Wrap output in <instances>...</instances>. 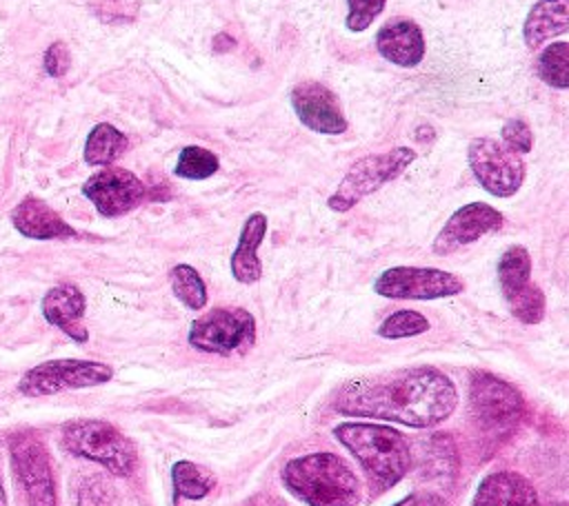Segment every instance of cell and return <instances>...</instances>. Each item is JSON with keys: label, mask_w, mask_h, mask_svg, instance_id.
I'll list each match as a JSON object with an SVG mask.
<instances>
[{"label": "cell", "mask_w": 569, "mask_h": 506, "mask_svg": "<svg viewBox=\"0 0 569 506\" xmlns=\"http://www.w3.org/2000/svg\"><path fill=\"white\" fill-rule=\"evenodd\" d=\"M458 406V391L436 366H409L349 380L336 395L333 408L347 417H373L431 428Z\"/></svg>", "instance_id": "obj_1"}, {"label": "cell", "mask_w": 569, "mask_h": 506, "mask_svg": "<svg viewBox=\"0 0 569 506\" xmlns=\"http://www.w3.org/2000/svg\"><path fill=\"white\" fill-rule=\"evenodd\" d=\"M333 437L358 459L373 495L396 486L413 466L409 439L391 426L342 422L333 428Z\"/></svg>", "instance_id": "obj_2"}, {"label": "cell", "mask_w": 569, "mask_h": 506, "mask_svg": "<svg viewBox=\"0 0 569 506\" xmlns=\"http://www.w3.org/2000/svg\"><path fill=\"white\" fill-rule=\"evenodd\" d=\"M282 484L307 506H356L360 479L336 453L318 451L289 459L282 466Z\"/></svg>", "instance_id": "obj_3"}, {"label": "cell", "mask_w": 569, "mask_h": 506, "mask_svg": "<svg viewBox=\"0 0 569 506\" xmlns=\"http://www.w3.org/2000/svg\"><path fill=\"white\" fill-rule=\"evenodd\" d=\"M60 444L67 453L100 464L116 477H129L138 466V451L104 419H71L62 426Z\"/></svg>", "instance_id": "obj_4"}, {"label": "cell", "mask_w": 569, "mask_h": 506, "mask_svg": "<svg viewBox=\"0 0 569 506\" xmlns=\"http://www.w3.org/2000/svg\"><path fill=\"white\" fill-rule=\"evenodd\" d=\"M413 160H416V151L409 146H396L382 153L362 155L349 166V171L345 173L336 191L329 195L327 206L338 213L353 209L360 200H365L387 182L402 175Z\"/></svg>", "instance_id": "obj_5"}, {"label": "cell", "mask_w": 569, "mask_h": 506, "mask_svg": "<svg viewBox=\"0 0 569 506\" xmlns=\"http://www.w3.org/2000/svg\"><path fill=\"white\" fill-rule=\"evenodd\" d=\"M469 411L478 428L489 435H507L522 419L525 399L509 382L487 371H476L469 380Z\"/></svg>", "instance_id": "obj_6"}, {"label": "cell", "mask_w": 569, "mask_h": 506, "mask_svg": "<svg viewBox=\"0 0 569 506\" xmlns=\"http://www.w3.org/2000/svg\"><path fill=\"white\" fill-rule=\"evenodd\" d=\"M256 340V320L249 311L240 306H220L200 317L189 326L187 342L202 351L216 355H231Z\"/></svg>", "instance_id": "obj_7"}, {"label": "cell", "mask_w": 569, "mask_h": 506, "mask_svg": "<svg viewBox=\"0 0 569 506\" xmlns=\"http://www.w3.org/2000/svg\"><path fill=\"white\" fill-rule=\"evenodd\" d=\"M498 282L502 297L516 320L538 324L545 317V293L531 282V255L522 244H511L498 257Z\"/></svg>", "instance_id": "obj_8"}, {"label": "cell", "mask_w": 569, "mask_h": 506, "mask_svg": "<svg viewBox=\"0 0 569 506\" xmlns=\"http://www.w3.org/2000/svg\"><path fill=\"white\" fill-rule=\"evenodd\" d=\"M9 453L27 506H58L56 479L44 442L33 431H22L11 437Z\"/></svg>", "instance_id": "obj_9"}, {"label": "cell", "mask_w": 569, "mask_h": 506, "mask_svg": "<svg viewBox=\"0 0 569 506\" xmlns=\"http://www.w3.org/2000/svg\"><path fill=\"white\" fill-rule=\"evenodd\" d=\"M467 162L478 184L496 195L511 198L525 182V162L518 153L493 138H473L467 146Z\"/></svg>", "instance_id": "obj_10"}, {"label": "cell", "mask_w": 569, "mask_h": 506, "mask_svg": "<svg viewBox=\"0 0 569 506\" xmlns=\"http://www.w3.org/2000/svg\"><path fill=\"white\" fill-rule=\"evenodd\" d=\"M373 291L391 300L427 302L462 293L465 282L458 275L433 266H391L376 277Z\"/></svg>", "instance_id": "obj_11"}, {"label": "cell", "mask_w": 569, "mask_h": 506, "mask_svg": "<svg viewBox=\"0 0 569 506\" xmlns=\"http://www.w3.org/2000/svg\"><path fill=\"white\" fill-rule=\"evenodd\" d=\"M113 377V368L93 360H51L27 371L18 384L20 393L29 397L53 395L71 388H87L104 384Z\"/></svg>", "instance_id": "obj_12"}, {"label": "cell", "mask_w": 569, "mask_h": 506, "mask_svg": "<svg viewBox=\"0 0 569 506\" xmlns=\"http://www.w3.org/2000/svg\"><path fill=\"white\" fill-rule=\"evenodd\" d=\"M82 193L93 202L100 215L118 217L133 211L147 198V186L136 173L107 166L82 184Z\"/></svg>", "instance_id": "obj_13"}, {"label": "cell", "mask_w": 569, "mask_h": 506, "mask_svg": "<svg viewBox=\"0 0 569 506\" xmlns=\"http://www.w3.org/2000/svg\"><path fill=\"white\" fill-rule=\"evenodd\" d=\"M291 107L296 118L313 133L340 135L347 131L338 95L322 82L305 80L291 89Z\"/></svg>", "instance_id": "obj_14"}, {"label": "cell", "mask_w": 569, "mask_h": 506, "mask_svg": "<svg viewBox=\"0 0 569 506\" xmlns=\"http://www.w3.org/2000/svg\"><path fill=\"white\" fill-rule=\"evenodd\" d=\"M505 217L498 209L487 202H469L456 209L445 226L438 231L431 249L436 255H449L487 233H493L502 226Z\"/></svg>", "instance_id": "obj_15"}, {"label": "cell", "mask_w": 569, "mask_h": 506, "mask_svg": "<svg viewBox=\"0 0 569 506\" xmlns=\"http://www.w3.org/2000/svg\"><path fill=\"white\" fill-rule=\"evenodd\" d=\"M376 49L387 62L411 69L422 62L427 47H425L422 29L413 20L400 18L378 29Z\"/></svg>", "instance_id": "obj_16"}, {"label": "cell", "mask_w": 569, "mask_h": 506, "mask_svg": "<svg viewBox=\"0 0 569 506\" xmlns=\"http://www.w3.org/2000/svg\"><path fill=\"white\" fill-rule=\"evenodd\" d=\"M84 308H87L84 293L76 284H69V282L49 289L42 297L44 320L80 344L89 340V333L82 326Z\"/></svg>", "instance_id": "obj_17"}, {"label": "cell", "mask_w": 569, "mask_h": 506, "mask_svg": "<svg viewBox=\"0 0 569 506\" xmlns=\"http://www.w3.org/2000/svg\"><path fill=\"white\" fill-rule=\"evenodd\" d=\"M13 226L31 240H62L73 237L76 231L42 200L27 195L13 211H11Z\"/></svg>", "instance_id": "obj_18"}, {"label": "cell", "mask_w": 569, "mask_h": 506, "mask_svg": "<svg viewBox=\"0 0 569 506\" xmlns=\"http://www.w3.org/2000/svg\"><path fill=\"white\" fill-rule=\"evenodd\" d=\"M471 506H540L536 488L513 470L489 473L473 497Z\"/></svg>", "instance_id": "obj_19"}, {"label": "cell", "mask_w": 569, "mask_h": 506, "mask_svg": "<svg viewBox=\"0 0 569 506\" xmlns=\"http://www.w3.org/2000/svg\"><path fill=\"white\" fill-rule=\"evenodd\" d=\"M267 215L256 211L251 213L242 229H240V235H238V244L231 253V260H229V266H231V275L236 282L240 284H253L260 280L262 275V264H260V257H258V246L262 244L264 235H267Z\"/></svg>", "instance_id": "obj_20"}, {"label": "cell", "mask_w": 569, "mask_h": 506, "mask_svg": "<svg viewBox=\"0 0 569 506\" xmlns=\"http://www.w3.org/2000/svg\"><path fill=\"white\" fill-rule=\"evenodd\" d=\"M569 0H538L522 24V40L529 51L540 49L547 40L567 33Z\"/></svg>", "instance_id": "obj_21"}, {"label": "cell", "mask_w": 569, "mask_h": 506, "mask_svg": "<svg viewBox=\"0 0 569 506\" xmlns=\"http://www.w3.org/2000/svg\"><path fill=\"white\" fill-rule=\"evenodd\" d=\"M420 451L418 453V468L427 477H440L445 479L447 473H456L458 466V455H456V444L449 437V433H431L427 439L418 442Z\"/></svg>", "instance_id": "obj_22"}, {"label": "cell", "mask_w": 569, "mask_h": 506, "mask_svg": "<svg viewBox=\"0 0 569 506\" xmlns=\"http://www.w3.org/2000/svg\"><path fill=\"white\" fill-rule=\"evenodd\" d=\"M127 149V135L111 122H98L84 142V162L91 166H109Z\"/></svg>", "instance_id": "obj_23"}, {"label": "cell", "mask_w": 569, "mask_h": 506, "mask_svg": "<svg viewBox=\"0 0 569 506\" xmlns=\"http://www.w3.org/2000/svg\"><path fill=\"white\" fill-rule=\"evenodd\" d=\"M171 482H173L176 495H180L184 499H202L204 495L211 493V488L216 484V479L209 470H204L202 466H198L189 459H180L173 464Z\"/></svg>", "instance_id": "obj_24"}, {"label": "cell", "mask_w": 569, "mask_h": 506, "mask_svg": "<svg viewBox=\"0 0 569 506\" xmlns=\"http://www.w3.org/2000/svg\"><path fill=\"white\" fill-rule=\"evenodd\" d=\"M536 73L540 80L553 89L569 87V44L565 40L545 47L536 62Z\"/></svg>", "instance_id": "obj_25"}, {"label": "cell", "mask_w": 569, "mask_h": 506, "mask_svg": "<svg viewBox=\"0 0 569 506\" xmlns=\"http://www.w3.org/2000/svg\"><path fill=\"white\" fill-rule=\"evenodd\" d=\"M169 282L173 295L191 311H200L207 304V286L200 273L191 264H176L169 271Z\"/></svg>", "instance_id": "obj_26"}, {"label": "cell", "mask_w": 569, "mask_h": 506, "mask_svg": "<svg viewBox=\"0 0 569 506\" xmlns=\"http://www.w3.org/2000/svg\"><path fill=\"white\" fill-rule=\"evenodd\" d=\"M220 169V160L213 151L204 146L189 144L180 151L178 162L173 166V173L182 180H207Z\"/></svg>", "instance_id": "obj_27"}, {"label": "cell", "mask_w": 569, "mask_h": 506, "mask_svg": "<svg viewBox=\"0 0 569 506\" xmlns=\"http://www.w3.org/2000/svg\"><path fill=\"white\" fill-rule=\"evenodd\" d=\"M429 331V320L411 308H400L391 315H387L376 333L385 340H402V337H413Z\"/></svg>", "instance_id": "obj_28"}, {"label": "cell", "mask_w": 569, "mask_h": 506, "mask_svg": "<svg viewBox=\"0 0 569 506\" xmlns=\"http://www.w3.org/2000/svg\"><path fill=\"white\" fill-rule=\"evenodd\" d=\"M387 0H347V29L351 33H362L373 24V20L382 13Z\"/></svg>", "instance_id": "obj_29"}, {"label": "cell", "mask_w": 569, "mask_h": 506, "mask_svg": "<svg viewBox=\"0 0 569 506\" xmlns=\"http://www.w3.org/2000/svg\"><path fill=\"white\" fill-rule=\"evenodd\" d=\"M500 138H502V144L507 149H511L513 153L522 155V153H529L533 149V131L531 126L520 120V118H511L502 124L500 129Z\"/></svg>", "instance_id": "obj_30"}, {"label": "cell", "mask_w": 569, "mask_h": 506, "mask_svg": "<svg viewBox=\"0 0 569 506\" xmlns=\"http://www.w3.org/2000/svg\"><path fill=\"white\" fill-rule=\"evenodd\" d=\"M93 9L104 22H131L138 13V4L127 0H100Z\"/></svg>", "instance_id": "obj_31"}, {"label": "cell", "mask_w": 569, "mask_h": 506, "mask_svg": "<svg viewBox=\"0 0 569 506\" xmlns=\"http://www.w3.org/2000/svg\"><path fill=\"white\" fill-rule=\"evenodd\" d=\"M42 64H44L47 75H51V78H62V75L69 71V67H71V53H69L67 44H64V42H53V44H49V49L44 51Z\"/></svg>", "instance_id": "obj_32"}, {"label": "cell", "mask_w": 569, "mask_h": 506, "mask_svg": "<svg viewBox=\"0 0 569 506\" xmlns=\"http://www.w3.org/2000/svg\"><path fill=\"white\" fill-rule=\"evenodd\" d=\"M107 488L100 477H91L80 484L78 488V506H109L107 504Z\"/></svg>", "instance_id": "obj_33"}, {"label": "cell", "mask_w": 569, "mask_h": 506, "mask_svg": "<svg viewBox=\"0 0 569 506\" xmlns=\"http://www.w3.org/2000/svg\"><path fill=\"white\" fill-rule=\"evenodd\" d=\"M393 506H449L447 499L433 490H416L405 499L396 502Z\"/></svg>", "instance_id": "obj_34"}, {"label": "cell", "mask_w": 569, "mask_h": 506, "mask_svg": "<svg viewBox=\"0 0 569 506\" xmlns=\"http://www.w3.org/2000/svg\"><path fill=\"white\" fill-rule=\"evenodd\" d=\"M233 44H236L233 38L227 36V33H218V36L213 38V51H216V53H224V51H229Z\"/></svg>", "instance_id": "obj_35"}, {"label": "cell", "mask_w": 569, "mask_h": 506, "mask_svg": "<svg viewBox=\"0 0 569 506\" xmlns=\"http://www.w3.org/2000/svg\"><path fill=\"white\" fill-rule=\"evenodd\" d=\"M0 506H7V497H4V488H2V482H0Z\"/></svg>", "instance_id": "obj_36"}, {"label": "cell", "mask_w": 569, "mask_h": 506, "mask_svg": "<svg viewBox=\"0 0 569 506\" xmlns=\"http://www.w3.org/2000/svg\"><path fill=\"white\" fill-rule=\"evenodd\" d=\"M549 506H565V502H558V504H549Z\"/></svg>", "instance_id": "obj_37"}]
</instances>
